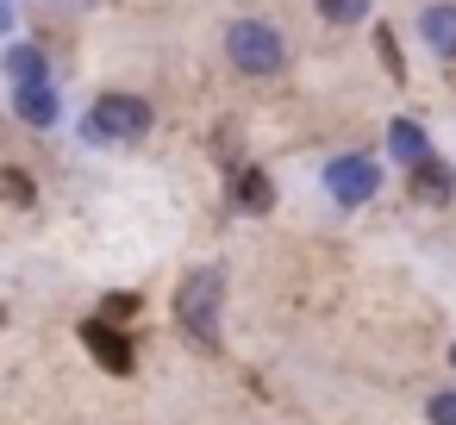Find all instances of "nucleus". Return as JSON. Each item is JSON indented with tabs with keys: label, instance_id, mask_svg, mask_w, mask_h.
Listing matches in <instances>:
<instances>
[{
	"label": "nucleus",
	"instance_id": "7",
	"mask_svg": "<svg viewBox=\"0 0 456 425\" xmlns=\"http://www.w3.org/2000/svg\"><path fill=\"white\" fill-rule=\"evenodd\" d=\"M419 32H425V45H431L444 63H456V7H450V0H437V7L419 13Z\"/></svg>",
	"mask_w": 456,
	"mask_h": 425
},
{
	"label": "nucleus",
	"instance_id": "17",
	"mask_svg": "<svg viewBox=\"0 0 456 425\" xmlns=\"http://www.w3.org/2000/svg\"><path fill=\"white\" fill-rule=\"evenodd\" d=\"M450 363H456V344H450Z\"/></svg>",
	"mask_w": 456,
	"mask_h": 425
},
{
	"label": "nucleus",
	"instance_id": "9",
	"mask_svg": "<svg viewBox=\"0 0 456 425\" xmlns=\"http://www.w3.org/2000/svg\"><path fill=\"white\" fill-rule=\"evenodd\" d=\"M232 200H238L244 213H269V207H275V182H269V169H238V176H232Z\"/></svg>",
	"mask_w": 456,
	"mask_h": 425
},
{
	"label": "nucleus",
	"instance_id": "6",
	"mask_svg": "<svg viewBox=\"0 0 456 425\" xmlns=\"http://www.w3.org/2000/svg\"><path fill=\"white\" fill-rule=\"evenodd\" d=\"M82 344L94 350V363H101V369L132 375V338H126V331H113L107 319H82Z\"/></svg>",
	"mask_w": 456,
	"mask_h": 425
},
{
	"label": "nucleus",
	"instance_id": "10",
	"mask_svg": "<svg viewBox=\"0 0 456 425\" xmlns=\"http://www.w3.org/2000/svg\"><path fill=\"white\" fill-rule=\"evenodd\" d=\"M387 151L412 169V163H425V157H431V138H425V126H419V119H394V126H387Z\"/></svg>",
	"mask_w": 456,
	"mask_h": 425
},
{
	"label": "nucleus",
	"instance_id": "4",
	"mask_svg": "<svg viewBox=\"0 0 456 425\" xmlns=\"http://www.w3.org/2000/svg\"><path fill=\"white\" fill-rule=\"evenodd\" d=\"M325 188H331L338 207H362V200H375L381 169H375L369 157H331V163H325Z\"/></svg>",
	"mask_w": 456,
	"mask_h": 425
},
{
	"label": "nucleus",
	"instance_id": "5",
	"mask_svg": "<svg viewBox=\"0 0 456 425\" xmlns=\"http://www.w3.org/2000/svg\"><path fill=\"white\" fill-rule=\"evenodd\" d=\"M406 194H412L419 207H450V200H456V169H450L444 157H425V163L406 169Z\"/></svg>",
	"mask_w": 456,
	"mask_h": 425
},
{
	"label": "nucleus",
	"instance_id": "11",
	"mask_svg": "<svg viewBox=\"0 0 456 425\" xmlns=\"http://www.w3.org/2000/svg\"><path fill=\"white\" fill-rule=\"evenodd\" d=\"M7 76H13V88H26V82H51V76H45V51L13 45V51H7Z\"/></svg>",
	"mask_w": 456,
	"mask_h": 425
},
{
	"label": "nucleus",
	"instance_id": "1",
	"mask_svg": "<svg viewBox=\"0 0 456 425\" xmlns=\"http://www.w3.org/2000/svg\"><path fill=\"white\" fill-rule=\"evenodd\" d=\"M219 300H225V275L219 269H194L175 288V319L200 350H219Z\"/></svg>",
	"mask_w": 456,
	"mask_h": 425
},
{
	"label": "nucleus",
	"instance_id": "3",
	"mask_svg": "<svg viewBox=\"0 0 456 425\" xmlns=\"http://www.w3.org/2000/svg\"><path fill=\"white\" fill-rule=\"evenodd\" d=\"M144 132H151V107H144L138 94H107V101H94L88 119H82V138H88V144H138Z\"/></svg>",
	"mask_w": 456,
	"mask_h": 425
},
{
	"label": "nucleus",
	"instance_id": "2",
	"mask_svg": "<svg viewBox=\"0 0 456 425\" xmlns=\"http://www.w3.org/2000/svg\"><path fill=\"white\" fill-rule=\"evenodd\" d=\"M225 57H232L238 76H275V69L288 63V38H281L269 20H238V26L225 32Z\"/></svg>",
	"mask_w": 456,
	"mask_h": 425
},
{
	"label": "nucleus",
	"instance_id": "13",
	"mask_svg": "<svg viewBox=\"0 0 456 425\" xmlns=\"http://www.w3.org/2000/svg\"><path fill=\"white\" fill-rule=\"evenodd\" d=\"M0 200H7V207H32V200H38L32 176H26V169H0Z\"/></svg>",
	"mask_w": 456,
	"mask_h": 425
},
{
	"label": "nucleus",
	"instance_id": "12",
	"mask_svg": "<svg viewBox=\"0 0 456 425\" xmlns=\"http://www.w3.org/2000/svg\"><path fill=\"white\" fill-rule=\"evenodd\" d=\"M319 7V20H331V26H362L369 20V0H313Z\"/></svg>",
	"mask_w": 456,
	"mask_h": 425
},
{
	"label": "nucleus",
	"instance_id": "15",
	"mask_svg": "<svg viewBox=\"0 0 456 425\" xmlns=\"http://www.w3.org/2000/svg\"><path fill=\"white\" fill-rule=\"evenodd\" d=\"M138 313V294H107V319H132Z\"/></svg>",
	"mask_w": 456,
	"mask_h": 425
},
{
	"label": "nucleus",
	"instance_id": "8",
	"mask_svg": "<svg viewBox=\"0 0 456 425\" xmlns=\"http://www.w3.org/2000/svg\"><path fill=\"white\" fill-rule=\"evenodd\" d=\"M13 113H20L26 126H57V88H51V82L13 88Z\"/></svg>",
	"mask_w": 456,
	"mask_h": 425
},
{
	"label": "nucleus",
	"instance_id": "16",
	"mask_svg": "<svg viewBox=\"0 0 456 425\" xmlns=\"http://www.w3.org/2000/svg\"><path fill=\"white\" fill-rule=\"evenodd\" d=\"M13 26V0H0V32H7Z\"/></svg>",
	"mask_w": 456,
	"mask_h": 425
},
{
	"label": "nucleus",
	"instance_id": "14",
	"mask_svg": "<svg viewBox=\"0 0 456 425\" xmlns=\"http://www.w3.org/2000/svg\"><path fill=\"white\" fill-rule=\"evenodd\" d=\"M425 419H431V425H456V388L431 394V400H425Z\"/></svg>",
	"mask_w": 456,
	"mask_h": 425
}]
</instances>
